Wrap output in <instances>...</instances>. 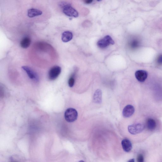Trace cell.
Here are the masks:
<instances>
[{"mask_svg":"<svg viewBox=\"0 0 162 162\" xmlns=\"http://www.w3.org/2000/svg\"><path fill=\"white\" fill-rule=\"evenodd\" d=\"M148 73L146 71L139 70L137 71L135 74V77L137 80L139 82H144L148 77Z\"/></svg>","mask_w":162,"mask_h":162,"instance_id":"cell-7","label":"cell"},{"mask_svg":"<svg viewBox=\"0 0 162 162\" xmlns=\"http://www.w3.org/2000/svg\"><path fill=\"white\" fill-rule=\"evenodd\" d=\"M114 43L115 42L112 38L109 35H107L98 41L97 45L99 48L103 49L110 45H113Z\"/></svg>","mask_w":162,"mask_h":162,"instance_id":"cell-3","label":"cell"},{"mask_svg":"<svg viewBox=\"0 0 162 162\" xmlns=\"http://www.w3.org/2000/svg\"><path fill=\"white\" fill-rule=\"evenodd\" d=\"M63 13L67 16L77 18L78 16V13L76 10L69 4H62Z\"/></svg>","mask_w":162,"mask_h":162,"instance_id":"cell-1","label":"cell"},{"mask_svg":"<svg viewBox=\"0 0 162 162\" xmlns=\"http://www.w3.org/2000/svg\"><path fill=\"white\" fill-rule=\"evenodd\" d=\"M145 128V126L141 123H138L129 125L128 126L129 132L132 135H136L142 132Z\"/></svg>","mask_w":162,"mask_h":162,"instance_id":"cell-4","label":"cell"},{"mask_svg":"<svg viewBox=\"0 0 162 162\" xmlns=\"http://www.w3.org/2000/svg\"><path fill=\"white\" fill-rule=\"evenodd\" d=\"M73 35L71 32L69 31H66L62 35V39L63 42H66L72 40Z\"/></svg>","mask_w":162,"mask_h":162,"instance_id":"cell-10","label":"cell"},{"mask_svg":"<svg viewBox=\"0 0 162 162\" xmlns=\"http://www.w3.org/2000/svg\"><path fill=\"white\" fill-rule=\"evenodd\" d=\"M75 83V79L73 76L71 77L68 81L69 85L70 88H72L74 86Z\"/></svg>","mask_w":162,"mask_h":162,"instance_id":"cell-16","label":"cell"},{"mask_svg":"<svg viewBox=\"0 0 162 162\" xmlns=\"http://www.w3.org/2000/svg\"><path fill=\"white\" fill-rule=\"evenodd\" d=\"M137 162H144V158L143 156L141 154H139L137 157Z\"/></svg>","mask_w":162,"mask_h":162,"instance_id":"cell-17","label":"cell"},{"mask_svg":"<svg viewBox=\"0 0 162 162\" xmlns=\"http://www.w3.org/2000/svg\"><path fill=\"white\" fill-rule=\"evenodd\" d=\"M31 42L30 38L28 37H25L23 38L21 42V46L22 48L26 49L29 47Z\"/></svg>","mask_w":162,"mask_h":162,"instance_id":"cell-13","label":"cell"},{"mask_svg":"<svg viewBox=\"0 0 162 162\" xmlns=\"http://www.w3.org/2000/svg\"><path fill=\"white\" fill-rule=\"evenodd\" d=\"M22 69L25 71L31 79L35 81H39V78L37 74L29 67L23 66L22 67Z\"/></svg>","mask_w":162,"mask_h":162,"instance_id":"cell-6","label":"cell"},{"mask_svg":"<svg viewBox=\"0 0 162 162\" xmlns=\"http://www.w3.org/2000/svg\"><path fill=\"white\" fill-rule=\"evenodd\" d=\"M128 162H135V160L134 159H130Z\"/></svg>","mask_w":162,"mask_h":162,"instance_id":"cell-20","label":"cell"},{"mask_svg":"<svg viewBox=\"0 0 162 162\" xmlns=\"http://www.w3.org/2000/svg\"><path fill=\"white\" fill-rule=\"evenodd\" d=\"M62 69L60 66H55L51 68L49 71L48 77L51 81L56 79L61 72Z\"/></svg>","mask_w":162,"mask_h":162,"instance_id":"cell-5","label":"cell"},{"mask_svg":"<svg viewBox=\"0 0 162 162\" xmlns=\"http://www.w3.org/2000/svg\"><path fill=\"white\" fill-rule=\"evenodd\" d=\"M78 116V113L77 110L73 108L67 109L65 113V119L68 122H73L76 121Z\"/></svg>","mask_w":162,"mask_h":162,"instance_id":"cell-2","label":"cell"},{"mask_svg":"<svg viewBox=\"0 0 162 162\" xmlns=\"http://www.w3.org/2000/svg\"><path fill=\"white\" fill-rule=\"evenodd\" d=\"M93 101L96 103L100 104L102 102V92L100 90H97L93 96Z\"/></svg>","mask_w":162,"mask_h":162,"instance_id":"cell-12","label":"cell"},{"mask_svg":"<svg viewBox=\"0 0 162 162\" xmlns=\"http://www.w3.org/2000/svg\"><path fill=\"white\" fill-rule=\"evenodd\" d=\"M122 145L124 151L126 152H129L132 149L131 141L128 139H124L122 141Z\"/></svg>","mask_w":162,"mask_h":162,"instance_id":"cell-9","label":"cell"},{"mask_svg":"<svg viewBox=\"0 0 162 162\" xmlns=\"http://www.w3.org/2000/svg\"><path fill=\"white\" fill-rule=\"evenodd\" d=\"M148 129L150 130H153L155 129L156 127V123L155 120L152 118H150L147 120L146 122Z\"/></svg>","mask_w":162,"mask_h":162,"instance_id":"cell-14","label":"cell"},{"mask_svg":"<svg viewBox=\"0 0 162 162\" xmlns=\"http://www.w3.org/2000/svg\"><path fill=\"white\" fill-rule=\"evenodd\" d=\"M42 13V12L41 11L35 9H31L28 11V16L31 18L39 16Z\"/></svg>","mask_w":162,"mask_h":162,"instance_id":"cell-11","label":"cell"},{"mask_svg":"<svg viewBox=\"0 0 162 162\" xmlns=\"http://www.w3.org/2000/svg\"><path fill=\"white\" fill-rule=\"evenodd\" d=\"M135 112V108L131 105H128L125 107L122 111V115L126 118L131 117Z\"/></svg>","mask_w":162,"mask_h":162,"instance_id":"cell-8","label":"cell"},{"mask_svg":"<svg viewBox=\"0 0 162 162\" xmlns=\"http://www.w3.org/2000/svg\"><path fill=\"white\" fill-rule=\"evenodd\" d=\"M140 45V42L139 41L136 39H133L130 42V46L131 48L133 49H136L138 48Z\"/></svg>","mask_w":162,"mask_h":162,"instance_id":"cell-15","label":"cell"},{"mask_svg":"<svg viewBox=\"0 0 162 162\" xmlns=\"http://www.w3.org/2000/svg\"><path fill=\"white\" fill-rule=\"evenodd\" d=\"M93 2L92 1H86V3L87 4H89Z\"/></svg>","mask_w":162,"mask_h":162,"instance_id":"cell-19","label":"cell"},{"mask_svg":"<svg viewBox=\"0 0 162 162\" xmlns=\"http://www.w3.org/2000/svg\"><path fill=\"white\" fill-rule=\"evenodd\" d=\"M157 62L159 65L162 64V54H161L158 57L157 59Z\"/></svg>","mask_w":162,"mask_h":162,"instance_id":"cell-18","label":"cell"},{"mask_svg":"<svg viewBox=\"0 0 162 162\" xmlns=\"http://www.w3.org/2000/svg\"><path fill=\"white\" fill-rule=\"evenodd\" d=\"M79 162H85L83 161H79Z\"/></svg>","mask_w":162,"mask_h":162,"instance_id":"cell-21","label":"cell"}]
</instances>
